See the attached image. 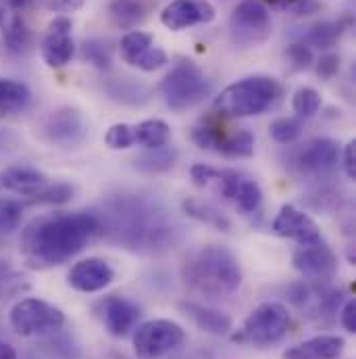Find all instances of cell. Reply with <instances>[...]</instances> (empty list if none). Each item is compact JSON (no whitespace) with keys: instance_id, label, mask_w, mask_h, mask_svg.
Masks as SVG:
<instances>
[{"instance_id":"cell-19","label":"cell","mask_w":356,"mask_h":359,"mask_svg":"<svg viewBox=\"0 0 356 359\" xmlns=\"http://www.w3.org/2000/svg\"><path fill=\"white\" fill-rule=\"evenodd\" d=\"M50 186V180L46 174L34 170V168H6L4 172H0V188L21 194V196H29L36 198L38 194H42L46 188Z\"/></svg>"},{"instance_id":"cell-16","label":"cell","mask_w":356,"mask_h":359,"mask_svg":"<svg viewBox=\"0 0 356 359\" xmlns=\"http://www.w3.org/2000/svg\"><path fill=\"white\" fill-rule=\"evenodd\" d=\"M271 228L277 236L296 241L298 245H313V243L323 241L321 230L315 224V219L306 215L304 211L296 209L294 205H283L279 213L275 215Z\"/></svg>"},{"instance_id":"cell-31","label":"cell","mask_w":356,"mask_h":359,"mask_svg":"<svg viewBox=\"0 0 356 359\" xmlns=\"http://www.w3.org/2000/svg\"><path fill=\"white\" fill-rule=\"evenodd\" d=\"M82 57H84V61H88L90 65H94L100 72H108L111 63H113L111 46L98 38H90L82 44Z\"/></svg>"},{"instance_id":"cell-1","label":"cell","mask_w":356,"mask_h":359,"mask_svg":"<svg viewBox=\"0 0 356 359\" xmlns=\"http://www.w3.org/2000/svg\"><path fill=\"white\" fill-rule=\"evenodd\" d=\"M102 236L134 253H165L181 238L171 213L150 194H117L102 205Z\"/></svg>"},{"instance_id":"cell-24","label":"cell","mask_w":356,"mask_h":359,"mask_svg":"<svg viewBox=\"0 0 356 359\" xmlns=\"http://www.w3.org/2000/svg\"><path fill=\"white\" fill-rule=\"evenodd\" d=\"M108 17L121 29H136L148 17V8L142 0H113L108 4Z\"/></svg>"},{"instance_id":"cell-6","label":"cell","mask_w":356,"mask_h":359,"mask_svg":"<svg viewBox=\"0 0 356 359\" xmlns=\"http://www.w3.org/2000/svg\"><path fill=\"white\" fill-rule=\"evenodd\" d=\"M290 324L292 318L283 303L265 301L248 313L242 328L232 337V341L255 347H269L287 334Z\"/></svg>"},{"instance_id":"cell-26","label":"cell","mask_w":356,"mask_h":359,"mask_svg":"<svg viewBox=\"0 0 356 359\" xmlns=\"http://www.w3.org/2000/svg\"><path fill=\"white\" fill-rule=\"evenodd\" d=\"M31 102V90L21 82L0 78V115L21 113Z\"/></svg>"},{"instance_id":"cell-13","label":"cell","mask_w":356,"mask_h":359,"mask_svg":"<svg viewBox=\"0 0 356 359\" xmlns=\"http://www.w3.org/2000/svg\"><path fill=\"white\" fill-rule=\"evenodd\" d=\"M94 311L100 318L104 330L115 339H123L134 332L142 318V309L138 307V303L121 294H108L100 299L94 305Z\"/></svg>"},{"instance_id":"cell-25","label":"cell","mask_w":356,"mask_h":359,"mask_svg":"<svg viewBox=\"0 0 356 359\" xmlns=\"http://www.w3.org/2000/svg\"><path fill=\"white\" fill-rule=\"evenodd\" d=\"M176 161H178V151L165 144L159 149H146L142 155L134 159V165L144 174H165L176 165Z\"/></svg>"},{"instance_id":"cell-29","label":"cell","mask_w":356,"mask_h":359,"mask_svg":"<svg viewBox=\"0 0 356 359\" xmlns=\"http://www.w3.org/2000/svg\"><path fill=\"white\" fill-rule=\"evenodd\" d=\"M244 215H250L255 211H259L261 203H263V190L259 186L257 180H252L250 176H244V180L238 186V192L232 201Z\"/></svg>"},{"instance_id":"cell-23","label":"cell","mask_w":356,"mask_h":359,"mask_svg":"<svg viewBox=\"0 0 356 359\" xmlns=\"http://www.w3.org/2000/svg\"><path fill=\"white\" fill-rule=\"evenodd\" d=\"M181 209L187 217L204 224V226H211L215 230H221V232H229L232 228V222L225 217V213H221L215 205L206 203V201H200V198H183L181 201Z\"/></svg>"},{"instance_id":"cell-14","label":"cell","mask_w":356,"mask_h":359,"mask_svg":"<svg viewBox=\"0 0 356 359\" xmlns=\"http://www.w3.org/2000/svg\"><path fill=\"white\" fill-rule=\"evenodd\" d=\"M292 264L296 271H300L311 282L332 280L338 271V257L323 241L313 245H300L292 255Z\"/></svg>"},{"instance_id":"cell-2","label":"cell","mask_w":356,"mask_h":359,"mask_svg":"<svg viewBox=\"0 0 356 359\" xmlns=\"http://www.w3.org/2000/svg\"><path fill=\"white\" fill-rule=\"evenodd\" d=\"M98 236H102V219L94 211L50 213L25 226L19 251L27 268L48 269L67 264Z\"/></svg>"},{"instance_id":"cell-15","label":"cell","mask_w":356,"mask_h":359,"mask_svg":"<svg viewBox=\"0 0 356 359\" xmlns=\"http://www.w3.org/2000/svg\"><path fill=\"white\" fill-rule=\"evenodd\" d=\"M73 23L69 17H57L50 21L42 40V59L48 67L59 69L71 63L76 55V44L71 38Z\"/></svg>"},{"instance_id":"cell-20","label":"cell","mask_w":356,"mask_h":359,"mask_svg":"<svg viewBox=\"0 0 356 359\" xmlns=\"http://www.w3.org/2000/svg\"><path fill=\"white\" fill-rule=\"evenodd\" d=\"M344 339L338 334L313 337L283 353V359H340L344 353Z\"/></svg>"},{"instance_id":"cell-43","label":"cell","mask_w":356,"mask_h":359,"mask_svg":"<svg viewBox=\"0 0 356 359\" xmlns=\"http://www.w3.org/2000/svg\"><path fill=\"white\" fill-rule=\"evenodd\" d=\"M86 0H42V4L48 8V11H55V13H73V11H80L84 6Z\"/></svg>"},{"instance_id":"cell-41","label":"cell","mask_w":356,"mask_h":359,"mask_svg":"<svg viewBox=\"0 0 356 359\" xmlns=\"http://www.w3.org/2000/svg\"><path fill=\"white\" fill-rule=\"evenodd\" d=\"M315 72H317V76H319V78H323V80L334 78V76L340 72V57H338V55H332V53L323 55V57L317 61Z\"/></svg>"},{"instance_id":"cell-47","label":"cell","mask_w":356,"mask_h":359,"mask_svg":"<svg viewBox=\"0 0 356 359\" xmlns=\"http://www.w3.org/2000/svg\"><path fill=\"white\" fill-rule=\"evenodd\" d=\"M263 2H271V4H277V6H292L296 11H306L313 0H263Z\"/></svg>"},{"instance_id":"cell-46","label":"cell","mask_w":356,"mask_h":359,"mask_svg":"<svg viewBox=\"0 0 356 359\" xmlns=\"http://www.w3.org/2000/svg\"><path fill=\"white\" fill-rule=\"evenodd\" d=\"M36 4V0H0V8L4 11H13V13H25Z\"/></svg>"},{"instance_id":"cell-3","label":"cell","mask_w":356,"mask_h":359,"mask_svg":"<svg viewBox=\"0 0 356 359\" xmlns=\"http://www.w3.org/2000/svg\"><path fill=\"white\" fill-rule=\"evenodd\" d=\"M179 273L185 288L204 299H225L242 286V268L236 255L217 245L187 253Z\"/></svg>"},{"instance_id":"cell-48","label":"cell","mask_w":356,"mask_h":359,"mask_svg":"<svg viewBox=\"0 0 356 359\" xmlns=\"http://www.w3.org/2000/svg\"><path fill=\"white\" fill-rule=\"evenodd\" d=\"M0 359H19L17 351L13 345H8L6 341H0Z\"/></svg>"},{"instance_id":"cell-11","label":"cell","mask_w":356,"mask_h":359,"mask_svg":"<svg viewBox=\"0 0 356 359\" xmlns=\"http://www.w3.org/2000/svg\"><path fill=\"white\" fill-rule=\"evenodd\" d=\"M229 36L238 46H257L271 36V13L263 0H242L229 19Z\"/></svg>"},{"instance_id":"cell-9","label":"cell","mask_w":356,"mask_h":359,"mask_svg":"<svg viewBox=\"0 0 356 359\" xmlns=\"http://www.w3.org/2000/svg\"><path fill=\"white\" fill-rule=\"evenodd\" d=\"M185 341V330L173 320H148L134 330V353L138 359H159L176 351Z\"/></svg>"},{"instance_id":"cell-17","label":"cell","mask_w":356,"mask_h":359,"mask_svg":"<svg viewBox=\"0 0 356 359\" xmlns=\"http://www.w3.org/2000/svg\"><path fill=\"white\" fill-rule=\"evenodd\" d=\"M213 19L215 6L208 0H171L161 13V23L171 32H181L200 23H211Z\"/></svg>"},{"instance_id":"cell-28","label":"cell","mask_w":356,"mask_h":359,"mask_svg":"<svg viewBox=\"0 0 356 359\" xmlns=\"http://www.w3.org/2000/svg\"><path fill=\"white\" fill-rule=\"evenodd\" d=\"M344 34V25L338 21H321L315 23L311 27H306V32H302L300 40L304 44H308L311 48H332L336 46V42L340 40V36Z\"/></svg>"},{"instance_id":"cell-44","label":"cell","mask_w":356,"mask_h":359,"mask_svg":"<svg viewBox=\"0 0 356 359\" xmlns=\"http://www.w3.org/2000/svg\"><path fill=\"white\" fill-rule=\"evenodd\" d=\"M342 168L346 172V176L350 180H356V144L355 142H348L344 147V153H342Z\"/></svg>"},{"instance_id":"cell-5","label":"cell","mask_w":356,"mask_h":359,"mask_svg":"<svg viewBox=\"0 0 356 359\" xmlns=\"http://www.w3.org/2000/svg\"><path fill=\"white\" fill-rule=\"evenodd\" d=\"M211 80L190 59H178V63L161 82V94L171 111H185L202 102L211 94Z\"/></svg>"},{"instance_id":"cell-12","label":"cell","mask_w":356,"mask_h":359,"mask_svg":"<svg viewBox=\"0 0 356 359\" xmlns=\"http://www.w3.org/2000/svg\"><path fill=\"white\" fill-rule=\"evenodd\" d=\"M192 140L200 149L215 151L225 157H252L255 153V136L246 128L225 132L217 123H204L192 130Z\"/></svg>"},{"instance_id":"cell-30","label":"cell","mask_w":356,"mask_h":359,"mask_svg":"<svg viewBox=\"0 0 356 359\" xmlns=\"http://www.w3.org/2000/svg\"><path fill=\"white\" fill-rule=\"evenodd\" d=\"M121 57H123V61L127 63V65H131L134 67V63H136V59L144 53V50H148L150 46H152V34H148V32H140V29H131V32H127L123 38H121Z\"/></svg>"},{"instance_id":"cell-42","label":"cell","mask_w":356,"mask_h":359,"mask_svg":"<svg viewBox=\"0 0 356 359\" xmlns=\"http://www.w3.org/2000/svg\"><path fill=\"white\" fill-rule=\"evenodd\" d=\"M340 322H342V326H344V330H346V332L355 334L356 332V301L355 299H348V301L344 303V307H342V311H340Z\"/></svg>"},{"instance_id":"cell-18","label":"cell","mask_w":356,"mask_h":359,"mask_svg":"<svg viewBox=\"0 0 356 359\" xmlns=\"http://www.w3.org/2000/svg\"><path fill=\"white\" fill-rule=\"evenodd\" d=\"M67 278H69V286L80 292H100L115 280V269L104 259L88 257L78 262Z\"/></svg>"},{"instance_id":"cell-34","label":"cell","mask_w":356,"mask_h":359,"mask_svg":"<svg viewBox=\"0 0 356 359\" xmlns=\"http://www.w3.org/2000/svg\"><path fill=\"white\" fill-rule=\"evenodd\" d=\"M269 134L279 144H292L302 134V123L294 117H279L269 126Z\"/></svg>"},{"instance_id":"cell-32","label":"cell","mask_w":356,"mask_h":359,"mask_svg":"<svg viewBox=\"0 0 356 359\" xmlns=\"http://www.w3.org/2000/svg\"><path fill=\"white\" fill-rule=\"evenodd\" d=\"M292 109L296 111L298 117L311 119L321 109V94L311 86H302V88L296 90V94L292 98Z\"/></svg>"},{"instance_id":"cell-45","label":"cell","mask_w":356,"mask_h":359,"mask_svg":"<svg viewBox=\"0 0 356 359\" xmlns=\"http://www.w3.org/2000/svg\"><path fill=\"white\" fill-rule=\"evenodd\" d=\"M19 142V136L13 132V130H6V128H0V155L13 151Z\"/></svg>"},{"instance_id":"cell-36","label":"cell","mask_w":356,"mask_h":359,"mask_svg":"<svg viewBox=\"0 0 356 359\" xmlns=\"http://www.w3.org/2000/svg\"><path fill=\"white\" fill-rule=\"evenodd\" d=\"M25 288H27L25 278L0 259V299H8L17 292H23Z\"/></svg>"},{"instance_id":"cell-7","label":"cell","mask_w":356,"mask_h":359,"mask_svg":"<svg viewBox=\"0 0 356 359\" xmlns=\"http://www.w3.org/2000/svg\"><path fill=\"white\" fill-rule=\"evenodd\" d=\"M10 328L19 337H50L61 332L65 326V313L48 301L42 299H21L8 313Z\"/></svg>"},{"instance_id":"cell-27","label":"cell","mask_w":356,"mask_h":359,"mask_svg":"<svg viewBox=\"0 0 356 359\" xmlns=\"http://www.w3.org/2000/svg\"><path fill=\"white\" fill-rule=\"evenodd\" d=\"M171 128L163 119H146L134 126V142L144 149H159L169 144Z\"/></svg>"},{"instance_id":"cell-38","label":"cell","mask_w":356,"mask_h":359,"mask_svg":"<svg viewBox=\"0 0 356 359\" xmlns=\"http://www.w3.org/2000/svg\"><path fill=\"white\" fill-rule=\"evenodd\" d=\"M104 140L113 151H125L131 144H136L134 142V128L127 123H115L113 128H108Z\"/></svg>"},{"instance_id":"cell-10","label":"cell","mask_w":356,"mask_h":359,"mask_svg":"<svg viewBox=\"0 0 356 359\" xmlns=\"http://www.w3.org/2000/svg\"><path fill=\"white\" fill-rule=\"evenodd\" d=\"M38 136L55 147L73 149L80 147L88 136V121L76 107H61L48 113L38 123Z\"/></svg>"},{"instance_id":"cell-40","label":"cell","mask_w":356,"mask_h":359,"mask_svg":"<svg viewBox=\"0 0 356 359\" xmlns=\"http://www.w3.org/2000/svg\"><path fill=\"white\" fill-rule=\"evenodd\" d=\"M167 61H169V57H167V53H165L163 48L150 46L148 50H144V53L136 59L134 67H138V69H142V72H157V69L165 67Z\"/></svg>"},{"instance_id":"cell-8","label":"cell","mask_w":356,"mask_h":359,"mask_svg":"<svg viewBox=\"0 0 356 359\" xmlns=\"http://www.w3.org/2000/svg\"><path fill=\"white\" fill-rule=\"evenodd\" d=\"M340 149L332 138H311L287 155V168L300 178L325 180L334 174Z\"/></svg>"},{"instance_id":"cell-33","label":"cell","mask_w":356,"mask_h":359,"mask_svg":"<svg viewBox=\"0 0 356 359\" xmlns=\"http://www.w3.org/2000/svg\"><path fill=\"white\" fill-rule=\"evenodd\" d=\"M46 341L42 343V351L48 359H78L80 349L69 337H61L59 332L44 337Z\"/></svg>"},{"instance_id":"cell-37","label":"cell","mask_w":356,"mask_h":359,"mask_svg":"<svg viewBox=\"0 0 356 359\" xmlns=\"http://www.w3.org/2000/svg\"><path fill=\"white\" fill-rule=\"evenodd\" d=\"M73 198V188L65 182H57V184H50L42 194H38L36 198H31L29 203H46V205H63V203H69Z\"/></svg>"},{"instance_id":"cell-21","label":"cell","mask_w":356,"mask_h":359,"mask_svg":"<svg viewBox=\"0 0 356 359\" xmlns=\"http://www.w3.org/2000/svg\"><path fill=\"white\" fill-rule=\"evenodd\" d=\"M179 307L200 330H204L208 334L223 337L234 326L232 318L227 313L219 311V309H213V307H206V305H200V303H192V301H183V303H179Z\"/></svg>"},{"instance_id":"cell-4","label":"cell","mask_w":356,"mask_h":359,"mask_svg":"<svg viewBox=\"0 0 356 359\" xmlns=\"http://www.w3.org/2000/svg\"><path fill=\"white\" fill-rule=\"evenodd\" d=\"M281 94L283 88L275 78L250 76L221 90L213 109L225 117H255L269 111Z\"/></svg>"},{"instance_id":"cell-39","label":"cell","mask_w":356,"mask_h":359,"mask_svg":"<svg viewBox=\"0 0 356 359\" xmlns=\"http://www.w3.org/2000/svg\"><path fill=\"white\" fill-rule=\"evenodd\" d=\"M285 55H287V59H290V63H292V67L296 72H304V69H308L313 65V48L308 44H304L302 40L292 42L287 46Z\"/></svg>"},{"instance_id":"cell-22","label":"cell","mask_w":356,"mask_h":359,"mask_svg":"<svg viewBox=\"0 0 356 359\" xmlns=\"http://www.w3.org/2000/svg\"><path fill=\"white\" fill-rule=\"evenodd\" d=\"M104 92L108 98L121 104H144L150 98V90L134 78H111L104 82Z\"/></svg>"},{"instance_id":"cell-35","label":"cell","mask_w":356,"mask_h":359,"mask_svg":"<svg viewBox=\"0 0 356 359\" xmlns=\"http://www.w3.org/2000/svg\"><path fill=\"white\" fill-rule=\"evenodd\" d=\"M23 219V207L17 201L0 198V241L13 234Z\"/></svg>"}]
</instances>
